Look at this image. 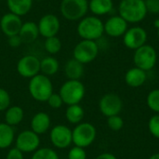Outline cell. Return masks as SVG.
I'll use <instances>...</instances> for the list:
<instances>
[{"label":"cell","mask_w":159,"mask_h":159,"mask_svg":"<svg viewBox=\"0 0 159 159\" xmlns=\"http://www.w3.org/2000/svg\"><path fill=\"white\" fill-rule=\"evenodd\" d=\"M32 4L33 0H7V7L10 12L20 17L30 11Z\"/></svg>","instance_id":"cb8c5ba5"},{"label":"cell","mask_w":159,"mask_h":159,"mask_svg":"<svg viewBox=\"0 0 159 159\" xmlns=\"http://www.w3.org/2000/svg\"><path fill=\"white\" fill-rule=\"evenodd\" d=\"M114 7L113 0H90L89 8L96 16L108 14Z\"/></svg>","instance_id":"603a6c76"},{"label":"cell","mask_w":159,"mask_h":159,"mask_svg":"<svg viewBox=\"0 0 159 159\" xmlns=\"http://www.w3.org/2000/svg\"><path fill=\"white\" fill-rule=\"evenodd\" d=\"M45 48L49 54H56L61 48V42L57 36H51L46 38Z\"/></svg>","instance_id":"f1b7e54d"},{"label":"cell","mask_w":159,"mask_h":159,"mask_svg":"<svg viewBox=\"0 0 159 159\" xmlns=\"http://www.w3.org/2000/svg\"><path fill=\"white\" fill-rule=\"evenodd\" d=\"M118 12L128 23L141 22L147 15L144 0H121Z\"/></svg>","instance_id":"6da1fadb"},{"label":"cell","mask_w":159,"mask_h":159,"mask_svg":"<svg viewBox=\"0 0 159 159\" xmlns=\"http://www.w3.org/2000/svg\"><path fill=\"white\" fill-rule=\"evenodd\" d=\"M28 89L34 100L39 102H47L49 96L53 93V85L48 76L38 74L30 79Z\"/></svg>","instance_id":"7a4b0ae2"},{"label":"cell","mask_w":159,"mask_h":159,"mask_svg":"<svg viewBox=\"0 0 159 159\" xmlns=\"http://www.w3.org/2000/svg\"><path fill=\"white\" fill-rule=\"evenodd\" d=\"M16 147L23 154L34 153L40 146L39 135L34 133L31 129H26L19 133L15 140Z\"/></svg>","instance_id":"30bf717a"},{"label":"cell","mask_w":159,"mask_h":159,"mask_svg":"<svg viewBox=\"0 0 159 159\" xmlns=\"http://www.w3.org/2000/svg\"><path fill=\"white\" fill-rule=\"evenodd\" d=\"M146 103L151 111L159 114V89H153L149 92L147 95Z\"/></svg>","instance_id":"83f0119b"},{"label":"cell","mask_w":159,"mask_h":159,"mask_svg":"<svg viewBox=\"0 0 159 159\" xmlns=\"http://www.w3.org/2000/svg\"><path fill=\"white\" fill-rule=\"evenodd\" d=\"M95 159H117L116 157L111 153H102L99 155Z\"/></svg>","instance_id":"74e56055"},{"label":"cell","mask_w":159,"mask_h":159,"mask_svg":"<svg viewBox=\"0 0 159 159\" xmlns=\"http://www.w3.org/2000/svg\"><path fill=\"white\" fill-rule=\"evenodd\" d=\"M147 79L146 72L138 68L133 67L127 71L125 75V82L130 88H140L142 87Z\"/></svg>","instance_id":"ac0fdd59"},{"label":"cell","mask_w":159,"mask_h":159,"mask_svg":"<svg viewBox=\"0 0 159 159\" xmlns=\"http://www.w3.org/2000/svg\"><path fill=\"white\" fill-rule=\"evenodd\" d=\"M88 10V0H62L61 4V14L69 20H77L82 19L87 14Z\"/></svg>","instance_id":"52a82bcc"},{"label":"cell","mask_w":159,"mask_h":159,"mask_svg":"<svg viewBox=\"0 0 159 159\" xmlns=\"http://www.w3.org/2000/svg\"><path fill=\"white\" fill-rule=\"evenodd\" d=\"M147 13L159 14V0H144Z\"/></svg>","instance_id":"e575fe53"},{"label":"cell","mask_w":159,"mask_h":159,"mask_svg":"<svg viewBox=\"0 0 159 159\" xmlns=\"http://www.w3.org/2000/svg\"><path fill=\"white\" fill-rule=\"evenodd\" d=\"M51 120L49 116L45 112H38L34 114L31 120V130L37 135L45 134L50 129Z\"/></svg>","instance_id":"e0dca14e"},{"label":"cell","mask_w":159,"mask_h":159,"mask_svg":"<svg viewBox=\"0 0 159 159\" xmlns=\"http://www.w3.org/2000/svg\"><path fill=\"white\" fill-rule=\"evenodd\" d=\"M77 33L84 40L95 41L104 33V24L97 16L83 18L77 25Z\"/></svg>","instance_id":"3957f363"},{"label":"cell","mask_w":159,"mask_h":159,"mask_svg":"<svg viewBox=\"0 0 159 159\" xmlns=\"http://www.w3.org/2000/svg\"><path fill=\"white\" fill-rule=\"evenodd\" d=\"M59 94L62 99L63 104H79L85 97L86 89L80 80L68 79L61 85Z\"/></svg>","instance_id":"277c9868"},{"label":"cell","mask_w":159,"mask_h":159,"mask_svg":"<svg viewBox=\"0 0 159 159\" xmlns=\"http://www.w3.org/2000/svg\"><path fill=\"white\" fill-rule=\"evenodd\" d=\"M74 59L83 64L93 61L99 54V46L96 41L82 40L74 49Z\"/></svg>","instance_id":"ba28073f"},{"label":"cell","mask_w":159,"mask_h":159,"mask_svg":"<svg viewBox=\"0 0 159 159\" xmlns=\"http://www.w3.org/2000/svg\"><path fill=\"white\" fill-rule=\"evenodd\" d=\"M147 41V32L140 26L129 28L123 35L124 45L129 49H137L145 45Z\"/></svg>","instance_id":"7c38bea8"},{"label":"cell","mask_w":159,"mask_h":159,"mask_svg":"<svg viewBox=\"0 0 159 159\" xmlns=\"http://www.w3.org/2000/svg\"><path fill=\"white\" fill-rule=\"evenodd\" d=\"M67 157L68 159H87V153L85 148L75 145L69 150Z\"/></svg>","instance_id":"1f68e13d"},{"label":"cell","mask_w":159,"mask_h":159,"mask_svg":"<svg viewBox=\"0 0 159 159\" xmlns=\"http://www.w3.org/2000/svg\"><path fill=\"white\" fill-rule=\"evenodd\" d=\"M22 26L20 17L11 12L5 14L0 20V27L2 32L8 37L17 35Z\"/></svg>","instance_id":"9a60e30c"},{"label":"cell","mask_w":159,"mask_h":159,"mask_svg":"<svg viewBox=\"0 0 159 159\" xmlns=\"http://www.w3.org/2000/svg\"><path fill=\"white\" fill-rule=\"evenodd\" d=\"M148 129L155 138L159 139V114L153 116L149 119Z\"/></svg>","instance_id":"4dcf8cb0"},{"label":"cell","mask_w":159,"mask_h":159,"mask_svg":"<svg viewBox=\"0 0 159 159\" xmlns=\"http://www.w3.org/2000/svg\"><path fill=\"white\" fill-rule=\"evenodd\" d=\"M122 108L123 102L121 98L115 93H107L103 95L99 102V109L106 117L119 115Z\"/></svg>","instance_id":"8fae6325"},{"label":"cell","mask_w":159,"mask_h":159,"mask_svg":"<svg viewBox=\"0 0 159 159\" xmlns=\"http://www.w3.org/2000/svg\"><path fill=\"white\" fill-rule=\"evenodd\" d=\"M21 43H22V41L20 39V37L19 36V34L8 37V45L12 48H18L20 46Z\"/></svg>","instance_id":"8d00e7d4"},{"label":"cell","mask_w":159,"mask_h":159,"mask_svg":"<svg viewBox=\"0 0 159 159\" xmlns=\"http://www.w3.org/2000/svg\"><path fill=\"white\" fill-rule=\"evenodd\" d=\"M85 116V111L80 104L68 105L65 111V117L71 124L77 125L81 123Z\"/></svg>","instance_id":"d4e9b609"},{"label":"cell","mask_w":159,"mask_h":159,"mask_svg":"<svg viewBox=\"0 0 159 159\" xmlns=\"http://www.w3.org/2000/svg\"><path fill=\"white\" fill-rule=\"evenodd\" d=\"M73 143L75 146L87 148L90 146L96 140V128L89 122H81L72 129Z\"/></svg>","instance_id":"5b68a950"},{"label":"cell","mask_w":159,"mask_h":159,"mask_svg":"<svg viewBox=\"0 0 159 159\" xmlns=\"http://www.w3.org/2000/svg\"><path fill=\"white\" fill-rule=\"evenodd\" d=\"M157 61V53L154 47L150 45H143L135 49L133 55V61L135 67H138L145 72L152 70Z\"/></svg>","instance_id":"8992f818"},{"label":"cell","mask_w":159,"mask_h":159,"mask_svg":"<svg viewBox=\"0 0 159 159\" xmlns=\"http://www.w3.org/2000/svg\"><path fill=\"white\" fill-rule=\"evenodd\" d=\"M39 34L38 25L34 21H27L22 23V26L20 30L19 36L20 37L22 43H31L34 42Z\"/></svg>","instance_id":"d6986e66"},{"label":"cell","mask_w":159,"mask_h":159,"mask_svg":"<svg viewBox=\"0 0 159 159\" xmlns=\"http://www.w3.org/2000/svg\"><path fill=\"white\" fill-rule=\"evenodd\" d=\"M35 1H44V0H35Z\"/></svg>","instance_id":"b9f144b4"},{"label":"cell","mask_w":159,"mask_h":159,"mask_svg":"<svg viewBox=\"0 0 159 159\" xmlns=\"http://www.w3.org/2000/svg\"><path fill=\"white\" fill-rule=\"evenodd\" d=\"M64 73L70 80H80L84 75V64L75 59L69 60L65 63Z\"/></svg>","instance_id":"ffe728a7"},{"label":"cell","mask_w":159,"mask_h":159,"mask_svg":"<svg viewBox=\"0 0 159 159\" xmlns=\"http://www.w3.org/2000/svg\"><path fill=\"white\" fill-rule=\"evenodd\" d=\"M31 159H60L58 153L48 147L38 148L33 153Z\"/></svg>","instance_id":"4316f807"},{"label":"cell","mask_w":159,"mask_h":159,"mask_svg":"<svg viewBox=\"0 0 159 159\" xmlns=\"http://www.w3.org/2000/svg\"><path fill=\"white\" fill-rule=\"evenodd\" d=\"M49 140L54 147L65 149L73 143L72 129L65 125H56L50 129Z\"/></svg>","instance_id":"9c48e42d"},{"label":"cell","mask_w":159,"mask_h":159,"mask_svg":"<svg viewBox=\"0 0 159 159\" xmlns=\"http://www.w3.org/2000/svg\"><path fill=\"white\" fill-rule=\"evenodd\" d=\"M59 61L54 57L48 56L40 61V72L47 76L55 75L59 70Z\"/></svg>","instance_id":"484cf974"},{"label":"cell","mask_w":159,"mask_h":159,"mask_svg":"<svg viewBox=\"0 0 159 159\" xmlns=\"http://www.w3.org/2000/svg\"><path fill=\"white\" fill-rule=\"evenodd\" d=\"M104 24V33L111 37H119L127 32L128 22L119 15L110 17Z\"/></svg>","instance_id":"2e32d148"},{"label":"cell","mask_w":159,"mask_h":159,"mask_svg":"<svg viewBox=\"0 0 159 159\" xmlns=\"http://www.w3.org/2000/svg\"><path fill=\"white\" fill-rule=\"evenodd\" d=\"M157 35H158L159 37V29H157Z\"/></svg>","instance_id":"60d3db41"},{"label":"cell","mask_w":159,"mask_h":159,"mask_svg":"<svg viewBox=\"0 0 159 159\" xmlns=\"http://www.w3.org/2000/svg\"><path fill=\"white\" fill-rule=\"evenodd\" d=\"M24 117V111L21 107L18 105H13L9 106L6 111H5V123L7 125L14 127L19 125Z\"/></svg>","instance_id":"44dd1931"},{"label":"cell","mask_w":159,"mask_h":159,"mask_svg":"<svg viewBox=\"0 0 159 159\" xmlns=\"http://www.w3.org/2000/svg\"><path fill=\"white\" fill-rule=\"evenodd\" d=\"M49 107L52 109H59L62 106L63 102L59 93H52L47 101Z\"/></svg>","instance_id":"836d02e7"},{"label":"cell","mask_w":159,"mask_h":159,"mask_svg":"<svg viewBox=\"0 0 159 159\" xmlns=\"http://www.w3.org/2000/svg\"><path fill=\"white\" fill-rule=\"evenodd\" d=\"M148 159H159V153H156V154L152 155Z\"/></svg>","instance_id":"f35d334b"},{"label":"cell","mask_w":159,"mask_h":159,"mask_svg":"<svg viewBox=\"0 0 159 159\" xmlns=\"http://www.w3.org/2000/svg\"><path fill=\"white\" fill-rule=\"evenodd\" d=\"M15 141V131L13 127L3 122L0 123V149H7Z\"/></svg>","instance_id":"7402d4cb"},{"label":"cell","mask_w":159,"mask_h":159,"mask_svg":"<svg viewBox=\"0 0 159 159\" xmlns=\"http://www.w3.org/2000/svg\"><path fill=\"white\" fill-rule=\"evenodd\" d=\"M6 159H24V156L23 153L15 146L7 151Z\"/></svg>","instance_id":"d590c367"},{"label":"cell","mask_w":159,"mask_h":159,"mask_svg":"<svg viewBox=\"0 0 159 159\" xmlns=\"http://www.w3.org/2000/svg\"><path fill=\"white\" fill-rule=\"evenodd\" d=\"M107 126L113 131H119L124 127V120L119 115L107 117Z\"/></svg>","instance_id":"f546056e"},{"label":"cell","mask_w":159,"mask_h":159,"mask_svg":"<svg viewBox=\"0 0 159 159\" xmlns=\"http://www.w3.org/2000/svg\"><path fill=\"white\" fill-rule=\"evenodd\" d=\"M154 25H155V27H156L157 29H159V19H157V20H155Z\"/></svg>","instance_id":"ab89813d"},{"label":"cell","mask_w":159,"mask_h":159,"mask_svg":"<svg viewBox=\"0 0 159 159\" xmlns=\"http://www.w3.org/2000/svg\"><path fill=\"white\" fill-rule=\"evenodd\" d=\"M17 71L20 76L31 79L40 72V60L34 55L23 56L17 63Z\"/></svg>","instance_id":"4fadbf2b"},{"label":"cell","mask_w":159,"mask_h":159,"mask_svg":"<svg viewBox=\"0 0 159 159\" xmlns=\"http://www.w3.org/2000/svg\"><path fill=\"white\" fill-rule=\"evenodd\" d=\"M60 20L58 17L53 14H46L40 19L38 22L39 34L46 38L56 36L60 31Z\"/></svg>","instance_id":"5bb4252c"},{"label":"cell","mask_w":159,"mask_h":159,"mask_svg":"<svg viewBox=\"0 0 159 159\" xmlns=\"http://www.w3.org/2000/svg\"><path fill=\"white\" fill-rule=\"evenodd\" d=\"M9 106H10L9 93L5 89L0 88V112L6 111Z\"/></svg>","instance_id":"d6a6232c"}]
</instances>
